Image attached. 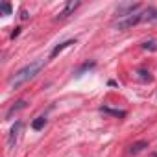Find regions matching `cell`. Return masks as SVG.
Returning a JSON list of instances; mask_svg holds the SVG:
<instances>
[{"mask_svg":"<svg viewBox=\"0 0 157 157\" xmlns=\"http://www.w3.org/2000/svg\"><path fill=\"white\" fill-rule=\"evenodd\" d=\"M80 4H82L80 0H76V2H74V0H70V2H67L65 10H63V11L57 15V19H67V17H68V15H70V13L76 10V8H80Z\"/></svg>","mask_w":157,"mask_h":157,"instance_id":"cell-5","label":"cell"},{"mask_svg":"<svg viewBox=\"0 0 157 157\" xmlns=\"http://www.w3.org/2000/svg\"><path fill=\"white\" fill-rule=\"evenodd\" d=\"M0 11H2V15H10L11 13V4H8V2L0 4Z\"/></svg>","mask_w":157,"mask_h":157,"instance_id":"cell-13","label":"cell"},{"mask_svg":"<svg viewBox=\"0 0 157 157\" xmlns=\"http://www.w3.org/2000/svg\"><path fill=\"white\" fill-rule=\"evenodd\" d=\"M44 126H46V118H44V117H37V118L32 122V129H35V131H41Z\"/></svg>","mask_w":157,"mask_h":157,"instance_id":"cell-9","label":"cell"},{"mask_svg":"<svg viewBox=\"0 0 157 157\" xmlns=\"http://www.w3.org/2000/svg\"><path fill=\"white\" fill-rule=\"evenodd\" d=\"M19 33H21V28H15V30H13V33H11V39H15Z\"/></svg>","mask_w":157,"mask_h":157,"instance_id":"cell-15","label":"cell"},{"mask_svg":"<svg viewBox=\"0 0 157 157\" xmlns=\"http://www.w3.org/2000/svg\"><path fill=\"white\" fill-rule=\"evenodd\" d=\"M142 48L155 52V50H157V41H146V43H142Z\"/></svg>","mask_w":157,"mask_h":157,"instance_id":"cell-12","label":"cell"},{"mask_svg":"<svg viewBox=\"0 0 157 157\" xmlns=\"http://www.w3.org/2000/svg\"><path fill=\"white\" fill-rule=\"evenodd\" d=\"M142 21H146V11L135 13V15H131V17L120 21V22L117 24V30H128V28H131V26H135V24H139V22H142Z\"/></svg>","mask_w":157,"mask_h":157,"instance_id":"cell-2","label":"cell"},{"mask_svg":"<svg viewBox=\"0 0 157 157\" xmlns=\"http://www.w3.org/2000/svg\"><path fill=\"white\" fill-rule=\"evenodd\" d=\"M139 8H140V4H122V6H118L117 15L118 17H131V15H135V11Z\"/></svg>","mask_w":157,"mask_h":157,"instance_id":"cell-3","label":"cell"},{"mask_svg":"<svg viewBox=\"0 0 157 157\" xmlns=\"http://www.w3.org/2000/svg\"><path fill=\"white\" fill-rule=\"evenodd\" d=\"M43 67H44V59H37V61H32L30 65L22 67L21 70L15 72V76L10 80V87H11V89H19V87H22L24 83H28L30 80H33V78L41 72Z\"/></svg>","mask_w":157,"mask_h":157,"instance_id":"cell-1","label":"cell"},{"mask_svg":"<svg viewBox=\"0 0 157 157\" xmlns=\"http://www.w3.org/2000/svg\"><path fill=\"white\" fill-rule=\"evenodd\" d=\"M26 104H28L26 100H21V102H17L15 105H11V107H10V111L6 113V118H11V117H13V115H15L17 111H21V109H24V107H26Z\"/></svg>","mask_w":157,"mask_h":157,"instance_id":"cell-7","label":"cell"},{"mask_svg":"<svg viewBox=\"0 0 157 157\" xmlns=\"http://www.w3.org/2000/svg\"><path fill=\"white\" fill-rule=\"evenodd\" d=\"M21 129H22V122H21V120H17V122L13 124L11 131H10V137H8V146H10V148H13V146H15V142H17V137H19Z\"/></svg>","mask_w":157,"mask_h":157,"instance_id":"cell-4","label":"cell"},{"mask_svg":"<svg viewBox=\"0 0 157 157\" xmlns=\"http://www.w3.org/2000/svg\"><path fill=\"white\" fill-rule=\"evenodd\" d=\"M70 44H76V39H70V41H65V43H61V44H57L54 50H52V54H50V57H56L59 52H63L65 48H68Z\"/></svg>","mask_w":157,"mask_h":157,"instance_id":"cell-6","label":"cell"},{"mask_svg":"<svg viewBox=\"0 0 157 157\" xmlns=\"http://www.w3.org/2000/svg\"><path fill=\"white\" fill-rule=\"evenodd\" d=\"M94 65H96L94 61H91V63H83V65L80 67V70L76 72V76H78V78H80V76H83V72H85V70H89V68H93Z\"/></svg>","mask_w":157,"mask_h":157,"instance_id":"cell-11","label":"cell"},{"mask_svg":"<svg viewBox=\"0 0 157 157\" xmlns=\"http://www.w3.org/2000/svg\"><path fill=\"white\" fill-rule=\"evenodd\" d=\"M137 74H139V78H140V80H144V82H146V80H151L150 72H146V70H139Z\"/></svg>","mask_w":157,"mask_h":157,"instance_id":"cell-14","label":"cell"},{"mask_svg":"<svg viewBox=\"0 0 157 157\" xmlns=\"http://www.w3.org/2000/svg\"><path fill=\"white\" fill-rule=\"evenodd\" d=\"M144 148H148V140H139V142H135V144H131L129 146V153H140Z\"/></svg>","mask_w":157,"mask_h":157,"instance_id":"cell-8","label":"cell"},{"mask_svg":"<svg viewBox=\"0 0 157 157\" xmlns=\"http://www.w3.org/2000/svg\"><path fill=\"white\" fill-rule=\"evenodd\" d=\"M104 113L107 115H113V117H118V118H124L126 117V111H120V109H111V107H102Z\"/></svg>","mask_w":157,"mask_h":157,"instance_id":"cell-10","label":"cell"}]
</instances>
